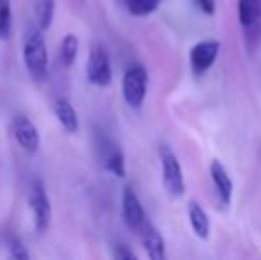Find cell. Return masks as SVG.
Listing matches in <instances>:
<instances>
[{"label":"cell","mask_w":261,"mask_h":260,"mask_svg":"<svg viewBox=\"0 0 261 260\" xmlns=\"http://www.w3.org/2000/svg\"><path fill=\"white\" fill-rule=\"evenodd\" d=\"M189 221H190V226H192L194 233H196L199 239L206 241L210 237V218L206 214L203 207L197 203L196 200H190L189 201Z\"/></svg>","instance_id":"14"},{"label":"cell","mask_w":261,"mask_h":260,"mask_svg":"<svg viewBox=\"0 0 261 260\" xmlns=\"http://www.w3.org/2000/svg\"><path fill=\"white\" fill-rule=\"evenodd\" d=\"M220 54V41L219 39H204L190 49L189 63L190 69L196 77H201L215 64L217 57Z\"/></svg>","instance_id":"7"},{"label":"cell","mask_w":261,"mask_h":260,"mask_svg":"<svg viewBox=\"0 0 261 260\" xmlns=\"http://www.w3.org/2000/svg\"><path fill=\"white\" fill-rule=\"evenodd\" d=\"M112 257L117 260H132V258H137V255H135L126 244H116L112 251Z\"/></svg>","instance_id":"20"},{"label":"cell","mask_w":261,"mask_h":260,"mask_svg":"<svg viewBox=\"0 0 261 260\" xmlns=\"http://www.w3.org/2000/svg\"><path fill=\"white\" fill-rule=\"evenodd\" d=\"M98 157H100L101 166L114 177L123 178L126 175V164H124V155L121 152L119 145L109 135L100 134L96 139Z\"/></svg>","instance_id":"6"},{"label":"cell","mask_w":261,"mask_h":260,"mask_svg":"<svg viewBox=\"0 0 261 260\" xmlns=\"http://www.w3.org/2000/svg\"><path fill=\"white\" fill-rule=\"evenodd\" d=\"M148 93V72L142 64H130L123 75V98L132 109H141Z\"/></svg>","instance_id":"4"},{"label":"cell","mask_w":261,"mask_h":260,"mask_svg":"<svg viewBox=\"0 0 261 260\" xmlns=\"http://www.w3.org/2000/svg\"><path fill=\"white\" fill-rule=\"evenodd\" d=\"M23 63L29 75L38 82L48 77V50L41 27H31L23 41Z\"/></svg>","instance_id":"1"},{"label":"cell","mask_w":261,"mask_h":260,"mask_svg":"<svg viewBox=\"0 0 261 260\" xmlns=\"http://www.w3.org/2000/svg\"><path fill=\"white\" fill-rule=\"evenodd\" d=\"M29 207L32 212V219H34V228L38 233L46 232L52 221V207H50L48 193L43 184V180L36 178L31 182L29 187Z\"/></svg>","instance_id":"5"},{"label":"cell","mask_w":261,"mask_h":260,"mask_svg":"<svg viewBox=\"0 0 261 260\" xmlns=\"http://www.w3.org/2000/svg\"><path fill=\"white\" fill-rule=\"evenodd\" d=\"M87 80L93 86L107 87L112 82V64H110V57L107 54L103 46L96 45L93 46L87 59Z\"/></svg>","instance_id":"8"},{"label":"cell","mask_w":261,"mask_h":260,"mask_svg":"<svg viewBox=\"0 0 261 260\" xmlns=\"http://www.w3.org/2000/svg\"><path fill=\"white\" fill-rule=\"evenodd\" d=\"M238 21L245 49L254 54L261 45V0H238Z\"/></svg>","instance_id":"2"},{"label":"cell","mask_w":261,"mask_h":260,"mask_svg":"<svg viewBox=\"0 0 261 260\" xmlns=\"http://www.w3.org/2000/svg\"><path fill=\"white\" fill-rule=\"evenodd\" d=\"M137 235H139V239H141L142 248H144L146 255H148L149 258L151 260H164L165 258V241L151 221L146 223Z\"/></svg>","instance_id":"12"},{"label":"cell","mask_w":261,"mask_h":260,"mask_svg":"<svg viewBox=\"0 0 261 260\" xmlns=\"http://www.w3.org/2000/svg\"><path fill=\"white\" fill-rule=\"evenodd\" d=\"M13 135L16 139V143L29 153H36L39 150V132L36 129V125L27 118L25 114H16L13 118V125H11Z\"/></svg>","instance_id":"10"},{"label":"cell","mask_w":261,"mask_h":260,"mask_svg":"<svg viewBox=\"0 0 261 260\" xmlns=\"http://www.w3.org/2000/svg\"><path fill=\"white\" fill-rule=\"evenodd\" d=\"M7 251H9V257L11 258H16V260H27L31 258V253L27 251V248L23 246L20 239L16 235H9L7 237Z\"/></svg>","instance_id":"19"},{"label":"cell","mask_w":261,"mask_h":260,"mask_svg":"<svg viewBox=\"0 0 261 260\" xmlns=\"http://www.w3.org/2000/svg\"><path fill=\"white\" fill-rule=\"evenodd\" d=\"M76 54H79V39H76L75 34H66L64 38H62V43H61V52H59V56H61V61L64 66H73L76 59Z\"/></svg>","instance_id":"15"},{"label":"cell","mask_w":261,"mask_h":260,"mask_svg":"<svg viewBox=\"0 0 261 260\" xmlns=\"http://www.w3.org/2000/svg\"><path fill=\"white\" fill-rule=\"evenodd\" d=\"M54 112L57 116L59 123L62 125V129L69 134H75L79 130V116H76L75 107L71 105V102L66 98H55L54 102Z\"/></svg>","instance_id":"13"},{"label":"cell","mask_w":261,"mask_h":260,"mask_svg":"<svg viewBox=\"0 0 261 260\" xmlns=\"http://www.w3.org/2000/svg\"><path fill=\"white\" fill-rule=\"evenodd\" d=\"M128 13L134 16H148L155 13L160 6V0H123Z\"/></svg>","instance_id":"17"},{"label":"cell","mask_w":261,"mask_h":260,"mask_svg":"<svg viewBox=\"0 0 261 260\" xmlns=\"http://www.w3.org/2000/svg\"><path fill=\"white\" fill-rule=\"evenodd\" d=\"M54 11H55V0H38L36 4V20H38V27L43 31L50 27L54 20Z\"/></svg>","instance_id":"16"},{"label":"cell","mask_w":261,"mask_h":260,"mask_svg":"<svg viewBox=\"0 0 261 260\" xmlns=\"http://www.w3.org/2000/svg\"><path fill=\"white\" fill-rule=\"evenodd\" d=\"M194 2H196V6L199 7L204 14H208V16L215 14V7H217L215 0H194Z\"/></svg>","instance_id":"21"},{"label":"cell","mask_w":261,"mask_h":260,"mask_svg":"<svg viewBox=\"0 0 261 260\" xmlns=\"http://www.w3.org/2000/svg\"><path fill=\"white\" fill-rule=\"evenodd\" d=\"M121 208H123V219L126 223V226L132 232L139 233L142 230V226L149 221L146 210L142 207L141 200H139L137 193L134 191L132 185H126L123 189V198H121Z\"/></svg>","instance_id":"9"},{"label":"cell","mask_w":261,"mask_h":260,"mask_svg":"<svg viewBox=\"0 0 261 260\" xmlns=\"http://www.w3.org/2000/svg\"><path fill=\"white\" fill-rule=\"evenodd\" d=\"M13 31V9L11 0H0V39L7 41Z\"/></svg>","instance_id":"18"},{"label":"cell","mask_w":261,"mask_h":260,"mask_svg":"<svg viewBox=\"0 0 261 260\" xmlns=\"http://www.w3.org/2000/svg\"><path fill=\"white\" fill-rule=\"evenodd\" d=\"M210 177L213 182V189L222 207H229L233 200V180L227 173L226 166L220 160H212L210 164Z\"/></svg>","instance_id":"11"},{"label":"cell","mask_w":261,"mask_h":260,"mask_svg":"<svg viewBox=\"0 0 261 260\" xmlns=\"http://www.w3.org/2000/svg\"><path fill=\"white\" fill-rule=\"evenodd\" d=\"M158 157L162 164V182L165 193L171 198H181L185 195V178L176 153L171 150V146L162 143L158 146Z\"/></svg>","instance_id":"3"}]
</instances>
